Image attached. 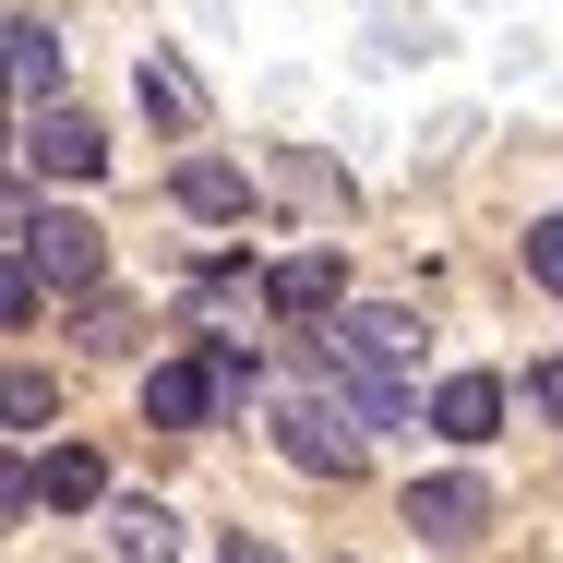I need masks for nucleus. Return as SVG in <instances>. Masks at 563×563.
<instances>
[{
    "mask_svg": "<svg viewBox=\"0 0 563 563\" xmlns=\"http://www.w3.org/2000/svg\"><path fill=\"white\" fill-rule=\"evenodd\" d=\"M276 432H288V467H300V479H347L372 420H360L347 396H336V408H324V396H288V408H276Z\"/></svg>",
    "mask_w": 563,
    "mask_h": 563,
    "instance_id": "obj_1",
    "label": "nucleus"
},
{
    "mask_svg": "<svg viewBox=\"0 0 563 563\" xmlns=\"http://www.w3.org/2000/svg\"><path fill=\"white\" fill-rule=\"evenodd\" d=\"M217 408H240V396H228V372H217V347H192V360H156V372H144V420H156V432H205Z\"/></svg>",
    "mask_w": 563,
    "mask_h": 563,
    "instance_id": "obj_2",
    "label": "nucleus"
},
{
    "mask_svg": "<svg viewBox=\"0 0 563 563\" xmlns=\"http://www.w3.org/2000/svg\"><path fill=\"white\" fill-rule=\"evenodd\" d=\"M396 516H408L420 552H479V540H492V492H479V479H420Z\"/></svg>",
    "mask_w": 563,
    "mask_h": 563,
    "instance_id": "obj_3",
    "label": "nucleus"
},
{
    "mask_svg": "<svg viewBox=\"0 0 563 563\" xmlns=\"http://www.w3.org/2000/svg\"><path fill=\"white\" fill-rule=\"evenodd\" d=\"M24 168H48V180H97L109 168V132L85 109H24Z\"/></svg>",
    "mask_w": 563,
    "mask_h": 563,
    "instance_id": "obj_4",
    "label": "nucleus"
},
{
    "mask_svg": "<svg viewBox=\"0 0 563 563\" xmlns=\"http://www.w3.org/2000/svg\"><path fill=\"white\" fill-rule=\"evenodd\" d=\"M12 252H36L48 288H97V276H109V228H97V217H36Z\"/></svg>",
    "mask_w": 563,
    "mask_h": 563,
    "instance_id": "obj_5",
    "label": "nucleus"
},
{
    "mask_svg": "<svg viewBox=\"0 0 563 563\" xmlns=\"http://www.w3.org/2000/svg\"><path fill=\"white\" fill-rule=\"evenodd\" d=\"M336 288H347V252H288V264H264V300H276L288 324L336 312Z\"/></svg>",
    "mask_w": 563,
    "mask_h": 563,
    "instance_id": "obj_6",
    "label": "nucleus"
},
{
    "mask_svg": "<svg viewBox=\"0 0 563 563\" xmlns=\"http://www.w3.org/2000/svg\"><path fill=\"white\" fill-rule=\"evenodd\" d=\"M492 420H504V384H492V372L432 384V432H444V444H492Z\"/></svg>",
    "mask_w": 563,
    "mask_h": 563,
    "instance_id": "obj_7",
    "label": "nucleus"
},
{
    "mask_svg": "<svg viewBox=\"0 0 563 563\" xmlns=\"http://www.w3.org/2000/svg\"><path fill=\"white\" fill-rule=\"evenodd\" d=\"M132 97H144V109L168 120V132H192V120H205V85H192V73H180L168 48H144V73H132Z\"/></svg>",
    "mask_w": 563,
    "mask_h": 563,
    "instance_id": "obj_8",
    "label": "nucleus"
},
{
    "mask_svg": "<svg viewBox=\"0 0 563 563\" xmlns=\"http://www.w3.org/2000/svg\"><path fill=\"white\" fill-rule=\"evenodd\" d=\"M336 360H420V324H408V312H347Z\"/></svg>",
    "mask_w": 563,
    "mask_h": 563,
    "instance_id": "obj_9",
    "label": "nucleus"
},
{
    "mask_svg": "<svg viewBox=\"0 0 563 563\" xmlns=\"http://www.w3.org/2000/svg\"><path fill=\"white\" fill-rule=\"evenodd\" d=\"M12 85H24V109H36V97H60V36H48L36 12H12Z\"/></svg>",
    "mask_w": 563,
    "mask_h": 563,
    "instance_id": "obj_10",
    "label": "nucleus"
},
{
    "mask_svg": "<svg viewBox=\"0 0 563 563\" xmlns=\"http://www.w3.org/2000/svg\"><path fill=\"white\" fill-rule=\"evenodd\" d=\"M180 205H192V217H240V205H252V180H240L228 156H180Z\"/></svg>",
    "mask_w": 563,
    "mask_h": 563,
    "instance_id": "obj_11",
    "label": "nucleus"
},
{
    "mask_svg": "<svg viewBox=\"0 0 563 563\" xmlns=\"http://www.w3.org/2000/svg\"><path fill=\"white\" fill-rule=\"evenodd\" d=\"M109 552H180V516L168 504H109Z\"/></svg>",
    "mask_w": 563,
    "mask_h": 563,
    "instance_id": "obj_12",
    "label": "nucleus"
},
{
    "mask_svg": "<svg viewBox=\"0 0 563 563\" xmlns=\"http://www.w3.org/2000/svg\"><path fill=\"white\" fill-rule=\"evenodd\" d=\"M85 347H97V360H132V347H144V312H132V300H85Z\"/></svg>",
    "mask_w": 563,
    "mask_h": 563,
    "instance_id": "obj_13",
    "label": "nucleus"
},
{
    "mask_svg": "<svg viewBox=\"0 0 563 563\" xmlns=\"http://www.w3.org/2000/svg\"><path fill=\"white\" fill-rule=\"evenodd\" d=\"M36 492H48V504H97V455H85V444H60L48 467H36Z\"/></svg>",
    "mask_w": 563,
    "mask_h": 563,
    "instance_id": "obj_14",
    "label": "nucleus"
},
{
    "mask_svg": "<svg viewBox=\"0 0 563 563\" xmlns=\"http://www.w3.org/2000/svg\"><path fill=\"white\" fill-rule=\"evenodd\" d=\"M0 408H12V444H24V432L48 420V372H12V384H0Z\"/></svg>",
    "mask_w": 563,
    "mask_h": 563,
    "instance_id": "obj_15",
    "label": "nucleus"
},
{
    "mask_svg": "<svg viewBox=\"0 0 563 563\" xmlns=\"http://www.w3.org/2000/svg\"><path fill=\"white\" fill-rule=\"evenodd\" d=\"M528 276H540V288H563V217L528 228Z\"/></svg>",
    "mask_w": 563,
    "mask_h": 563,
    "instance_id": "obj_16",
    "label": "nucleus"
},
{
    "mask_svg": "<svg viewBox=\"0 0 563 563\" xmlns=\"http://www.w3.org/2000/svg\"><path fill=\"white\" fill-rule=\"evenodd\" d=\"M528 408H540V420H563V360H540V372H528Z\"/></svg>",
    "mask_w": 563,
    "mask_h": 563,
    "instance_id": "obj_17",
    "label": "nucleus"
}]
</instances>
